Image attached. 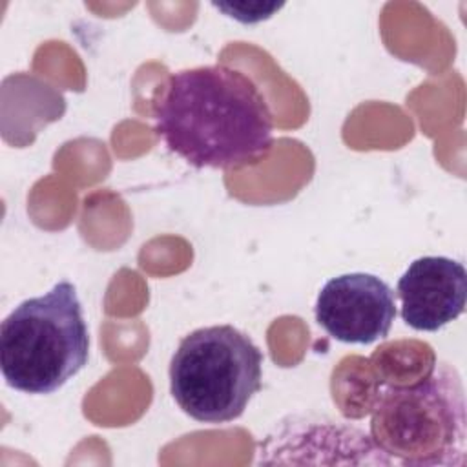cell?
I'll use <instances>...</instances> for the list:
<instances>
[{"label":"cell","instance_id":"obj_4","mask_svg":"<svg viewBox=\"0 0 467 467\" xmlns=\"http://www.w3.org/2000/svg\"><path fill=\"white\" fill-rule=\"evenodd\" d=\"M170 392L201 423L243 416L263 385V352L232 325L202 327L184 336L170 361Z\"/></svg>","mask_w":467,"mask_h":467},{"label":"cell","instance_id":"obj_6","mask_svg":"<svg viewBox=\"0 0 467 467\" xmlns=\"http://www.w3.org/2000/svg\"><path fill=\"white\" fill-rule=\"evenodd\" d=\"M401 319L414 330L436 332L458 319L467 301L465 266L445 255L414 259L396 285Z\"/></svg>","mask_w":467,"mask_h":467},{"label":"cell","instance_id":"obj_3","mask_svg":"<svg viewBox=\"0 0 467 467\" xmlns=\"http://www.w3.org/2000/svg\"><path fill=\"white\" fill-rule=\"evenodd\" d=\"M88 358L89 332L69 281L24 299L0 325V368L15 390L53 394L86 367Z\"/></svg>","mask_w":467,"mask_h":467},{"label":"cell","instance_id":"obj_2","mask_svg":"<svg viewBox=\"0 0 467 467\" xmlns=\"http://www.w3.org/2000/svg\"><path fill=\"white\" fill-rule=\"evenodd\" d=\"M465 392L462 376L440 361L412 385L383 387L372 405L370 440L392 463L451 467L465 463Z\"/></svg>","mask_w":467,"mask_h":467},{"label":"cell","instance_id":"obj_5","mask_svg":"<svg viewBox=\"0 0 467 467\" xmlns=\"http://www.w3.org/2000/svg\"><path fill=\"white\" fill-rule=\"evenodd\" d=\"M314 312L317 325L330 337L350 345H370L385 339L392 327L394 292L374 274H341L323 285Z\"/></svg>","mask_w":467,"mask_h":467},{"label":"cell","instance_id":"obj_1","mask_svg":"<svg viewBox=\"0 0 467 467\" xmlns=\"http://www.w3.org/2000/svg\"><path fill=\"white\" fill-rule=\"evenodd\" d=\"M155 133L193 168L234 170L268 155L272 109L250 77L224 64L173 73L153 111Z\"/></svg>","mask_w":467,"mask_h":467}]
</instances>
